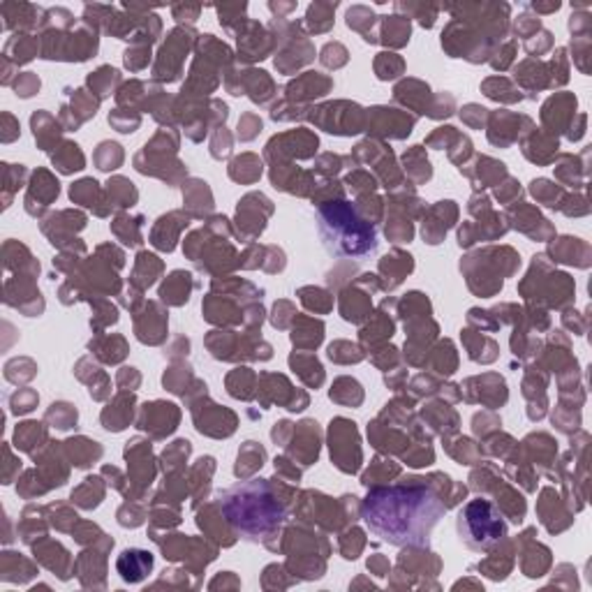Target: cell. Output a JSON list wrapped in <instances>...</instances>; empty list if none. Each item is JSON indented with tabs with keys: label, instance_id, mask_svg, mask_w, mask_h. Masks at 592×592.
Instances as JSON below:
<instances>
[{
	"label": "cell",
	"instance_id": "obj_1",
	"mask_svg": "<svg viewBox=\"0 0 592 592\" xmlns=\"http://www.w3.org/2000/svg\"><path fill=\"white\" fill-rule=\"evenodd\" d=\"M439 493L426 479H409L398 486H375L361 505L368 530L382 542L396 546H428L432 528L446 514Z\"/></svg>",
	"mask_w": 592,
	"mask_h": 592
},
{
	"label": "cell",
	"instance_id": "obj_2",
	"mask_svg": "<svg viewBox=\"0 0 592 592\" xmlns=\"http://www.w3.org/2000/svg\"><path fill=\"white\" fill-rule=\"evenodd\" d=\"M220 507L234 530L248 542L269 544L285 521V502L271 491L267 479L239 484L220 493Z\"/></svg>",
	"mask_w": 592,
	"mask_h": 592
},
{
	"label": "cell",
	"instance_id": "obj_3",
	"mask_svg": "<svg viewBox=\"0 0 592 592\" xmlns=\"http://www.w3.org/2000/svg\"><path fill=\"white\" fill-rule=\"evenodd\" d=\"M317 232L333 257L361 260L377 250V234L373 223L359 216L345 199H329L317 209Z\"/></svg>",
	"mask_w": 592,
	"mask_h": 592
},
{
	"label": "cell",
	"instance_id": "obj_4",
	"mask_svg": "<svg viewBox=\"0 0 592 592\" xmlns=\"http://www.w3.org/2000/svg\"><path fill=\"white\" fill-rule=\"evenodd\" d=\"M460 542L472 551H491L507 537V523L502 512L484 498L470 500L458 514Z\"/></svg>",
	"mask_w": 592,
	"mask_h": 592
},
{
	"label": "cell",
	"instance_id": "obj_5",
	"mask_svg": "<svg viewBox=\"0 0 592 592\" xmlns=\"http://www.w3.org/2000/svg\"><path fill=\"white\" fill-rule=\"evenodd\" d=\"M116 567H118V574L123 581L139 583L141 579H146L148 572L153 569V556H150L148 551H141V549H127V551L120 553Z\"/></svg>",
	"mask_w": 592,
	"mask_h": 592
},
{
	"label": "cell",
	"instance_id": "obj_6",
	"mask_svg": "<svg viewBox=\"0 0 592 592\" xmlns=\"http://www.w3.org/2000/svg\"><path fill=\"white\" fill-rule=\"evenodd\" d=\"M155 423H162L164 432L169 435L174 432L178 423V409L171 403H153V405H143L141 419H139V428L143 430H155Z\"/></svg>",
	"mask_w": 592,
	"mask_h": 592
},
{
	"label": "cell",
	"instance_id": "obj_7",
	"mask_svg": "<svg viewBox=\"0 0 592 592\" xmlns=\"http://www.w3.org/2000/svg\"><path fill=\"white\" fill-rule=\"evenodd\" d=\"M192 276L185 271H174L169 278H167V283L162 285L160 296L162 301L171 303V306H181V303L188 301V294H190V285H192Z\"/></svg>",
	"mask_w": 592,
	"mask_h": 592
},
{
	"label": "cell",
	"instance_id": "obj_8",
	"mask_svg": "<svg viewBox=\"0 0 592 592\" xmlns=\"http://www.w3.org/2000/svg\"><path fill=\"white\" fill-rule=\"evenodd\" d=\"M382 42L391 47H403L409 42V19L407 17H384Z\"/></svg>",
	"mask_w": 592,
	"mask_h": 592
},
{
	"label": "cell",
	"instance_id": "obj_9",
	"mask_svg": "<svg viewBox=\"0 0 592 592\" xmlns=\"http://www.w3.org/2000/svg\"><path fill=\"white\" fill-rule=\"evenodd\" d=\"M65 444H67V449L72 451V460L77 467H88L95 458L102 456V449L97 446V442H90V439H86V446H79L81 444L79 439H70V442H65Z\"/></svg>",
	"mask_w": 592,
	"mask_h": 592
},
{
	"label": "cell",
	"instance_id": "obj_10",
	"mask_svg": "<svg viewBox=\"0 0 592 592\" xmlns=\"http://www.w3.org/2000/svg\"><path fill=\"white\" fill-rule=\"evenodd\" d=\"M97 477H88L86 484L81 486V488H77L72 493V502H77L81 507H86V509H93V507L100 505V500H102V488L97 486Z\"/></svg>",
	"mask_w": 592,
	"mask_h": 592
},
{
	"label": "cell",
	"instance_id": "obj_11",
	"mask_svg": "<svg viewBox=\"0 0 592 592\" xmlns=\"http://www.w3.org/2000/svg\"><path fill=\"white\" fill-rule=\"evenodd\" d=\"M264 458H267V453H264V449H262L260 444H255V442H246V446H243V449L239 451V465H241V463H248V465L241 470L239 477L250 474V472H253V470L262 467Z\"/></svg>",
	"mask_w": 592,
	"mask_h": 592
},
{
	"label": "cell",
	"instance_id": "obj_12",
	"mask_svg": "<svg viewBox=\"0 0 592 592\" xmlns=\"http://www.w3.org/2000/svg\"><path fill=\"white\" fill-rule=\"evenodd\" d=\"M120 79L118 70H113V67H100L95 74H90L88 77V86L95 88L100 97H104L111 90V83H116Z\"/></svg>",
	"mask_w": 592,
	"mask_h": 592
},
{
	"label": "cell",
	"instance_id": "obj_13",
	"mask_svg": "<svg viewBox=\"0 0 592 592\" xmlns=\"http://www.w3.org/2000/svg\"><path fill=\"white\" fill-rule=\"evenodd\" d=\"M47 419L56 421L54 426L60 428V430H65V428H70V426H74V423H77V409H74L72 405H67V403L51 405Z\"/></svg>",
	"mask_w": 592,
	"mask_h": 592
},
{
	"label": "cell",
	"instance_id": "obj_14",
	"mask_svg": "<svg viewBox=\"0 0 592 592\" xmlns=\"http://www.w3.org/2000/svg\"><path fill=\"white\" fill-rule=\"evenodd\" d=\"M109 192L118 197V206H132L136 202V190L130 181H125V178L109 181Z\"/></svg>",
	"mask_w": 592,
	"mask_h": 592
},
{
	"label": "cell",
	"instance_id": "obj_15",
	"mask_svg": "<svg viewBox=\"0 0 592 592\" xmlns=\"http://www.w3.org/2000/svg\"><path fill=\"white\" fill-rule=\"evenodd\" d=\"M42 423H35V421H28V423H21L17 428V446L21 449H28L30 451V442H35V439H40L44 432H42Z\"/></svg>",
	"mask_w": 592,
	"mask_h": 592
},
{
	"label": "cell",
	"instance_id": "obj_16",
	"mask_svg": "<svg viewBox=\"0 0 592 592\" xmlns=\"http://www.w3.org/2000/svg\"><path fill=\"white\" fill-rule=\"evenodd\" d=\"M377 60H379V63H386V67H375L377 77L382 79V81L398 77V74L403 72V60H400L396 54H379Z\"/></svg>",
	"mask_w": 592,
	"mask_h": 592
},
{
	"label": "cell",
	"instance_id": "obj_17",
	"mask_svg": "<svg viewBox=\"0 0 592 592\" xmlns=\"http://www.w3.org/2000/svg\"><path fill=\"white\" fill-rule=\"evenodd\" d=\"M322 63L326 67H340L347 63V49L338 42H329L322 49Z\"/></svg>",
	"mask_w": 592,
	"mask_h": 592
},
{
	"label": "cell",
	"instance_id": "obj_18",
	"mask_svg": "<svg viewBox=\"0 0 592 592\" xmlns=\"http://www.w3.org/2000/svg\"><path fill=\"white\" fill-rule=\"evenodd\" d=\"M533 195L537 197L539 202H544L546 206H551V209H556V195L560 192V190L556 185H551L549 181H544V178H539V181H533Z\"/></svg>",
	"mask_w": 592,
	"mask_h": 592
},
{
	"label": "cell",
	"instance_id": "obj_19",
	"mask_svg": "<svg viewBox=\"0 0 592 592\" xmlns=\"http://www.w3.org/2000/svg\"><path fill=\"white\" fill-rule=\"evenodd\" d=\"M10 403H12V412H17V414H24V412H30L35 405H37V396L33 391H17L14 396L10 398Z\"/></svg>",
	"mask_w": 592,
	"mask_h": 592
},
{
	"label": "cell",
	"instance_id": "obj_20",
	"mask_svg": "<svg viewBox=\"0 0 592 592\" xmlns=\"http://www.w3.org/2000/svg\"><path fill=\"white\" fill-rule=\"evenodd\" d=\"M262 130V120L257 118V116H243L241 118V123H239V136L243 141H248V139H253V136Z\"/></svg>",
	"mask_w": 592,
	"mask_h": 592
},
{
	"label": "cell",
	"instance_id": "obj_21",
	"mask_svg": "<svg viewBox=\"0 0 592 592\" xmlns=\"http://www.w3.org/2000/svg\"><path fill=\"white\" fill-rule=\"evenodd\" d=\"M14 90H17V95H21V97H30L33 93H37V90H40V79L33 77V74L28 72V74H24V77L17 81Z\"/></svg>",
	"mask_w": 592,
	"mask_h": 592
},
{
	"label": "cell",
	"instance_id": "obj_22",
	"mask_svg": "<svg viewBox=\"0 0 592 592\" xmlns=\"http://www.w3.org/2000/svg\"><path fill=\"white\" fill-rule=\"evenodd\" d=\"M199 10L202 7L199 5H192V7H185V5H178V7H174V17H176L178 21H197V17H199Z\"/></svg>",
	"mask_w": 592,
	"mask_h": 592
}]
</instances>
